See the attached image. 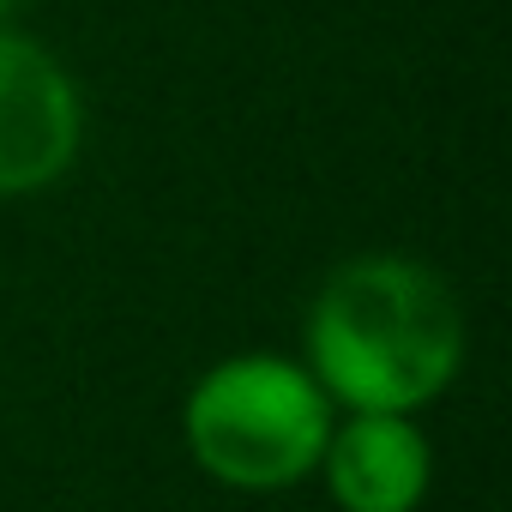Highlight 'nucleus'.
<instances>
[{"mask_svg":"<svg viewBox=\"0 0 512 512\" xmlns=\"http://www.w3.org/2000/svg\"><path fill=\"white\" fill-rule=\"evenodd\" d=\"M79 133L85 109L67 67L43 43L0 31V199L55 187L79 157Z\"/></svg>","mask_w":512,"mask_h":512,"instance_id":"3","label":"nucleus"},{"mask_svg":"<svg viewBox=\"0 0 512 512\" xmlns=\"http://www.w3.org/2000/svg\"><path fill=\"white\" fill-rule=\"evenodd\" d=\"M338 404L320 392L308 362L290 356H223L205 368L181 404V434L193 464L241 494H278L320 470Z\"/></svg>","mask_w":512,"mask_h":512,"instance_id":"2","label":"nucleus"},{"mask_svg":"<svg viewBox=\"0 0 512 512\" xmlns=\"http://www.w3.org/2000/svg\"><path fill=\"white\" fill-rule=\"evenodd\" d=\"M326 494L338 512H416L434 482V452L416 416L398 410H350L332 422L320 452Z\"/></svg>","mask_w":512,"mask_h":512,"instance_id":"4","label":"nucleus"},{"mask_svg":"<svg viewBox=\"0 0 512 512\" xmlns=\"http://www.w3.org/2000/svg\"><path fill=\"white\" fill-rule=\"evenodd\" d=\"M464 368V308L404 253L344 260L308 308V374L344 410H428Z\"/></svg>","mask_w":512,"mask_h":512,"instance_id":"1","label":"nucleus"}]
</instances>
